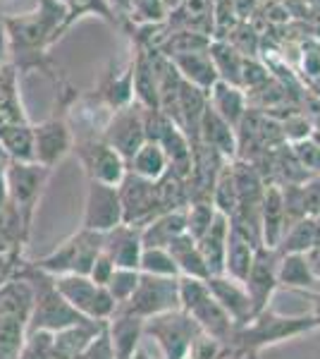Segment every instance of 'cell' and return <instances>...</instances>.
<instances>
[{"label": "cell", "mask_w": 320, "mask_h": 359, "mask_svg": "<svg viewBox=\"0 0 320 359\" xmlns=\"http://www.w3.org/2000/svg\"><path fill=\"white\" fill-rule=\"evenodd\" d=\"M103 252L113 259L115 269H134L139 271L141 262V230L134 225H118L115 230L103 235Z\"/></svg>", "instance_id": "17"}, {"label": "cell", "mask_w": 320, "mask_h": 359, "mask_svg": "<svg viewBox=\"0 0 320 359\" xmlns=\"http://www.w3.org/2000/svg\"><path fill=\"white\" fill-rule=\"evenodd\" d=\"M10 206V194H8V177H5V165H0V211Z\"/></svg>", "instance_id": "50"}, {"label": "cell", "mask_w": 320, "mask_h": 359, "mask_svg": "<svg viewBox=\"0 0 320 359\" xmlns=\"http://www.w3.org/2000/svg\"><path fill=\"white\" fill-rule=\"evenodd\" d=\"M194 142V139H191ZM196 142L206 144L215 149L223 158L235 161L237 158V130L227 120L220 118L211 106L203 111L199 120V132H196Z\"/></svg>", "instance_id": "20"}, {"label": "cell", "mask_w": 320, "mask_h": 359, "mask_svg": "<svg viewBox=\"0 0 320 359\" xmlns=\"http://www.w3.org/2000/svg\"><path fill=\"white\" fill-rule=\"evenodd\" d=\"M132 359H167V357L162 355V350L155 345V340H151L148 335H144V331H141V340H139Z\"/></svg>", "instance_id": "47"}, {"label": "cell", "mask_w": 320, "mask_h": 359, "mask_svg": "<svg viewBox=\"0 0 320 359\" xmlns=\"http://www.w3.org/2000/svg\"><path fill=\"white\" fill-rule=\"evenodd\" d=\"M27 111L22 106L20 96V79H17V67L13 62L0 65V132L10 130L17 125H27Z\"/></svg>", "instance_id": "21"}, {"label": "cell", "mask_w": 320, "mask_h": 359, "mask_svg": "<svg viewBox=\"0 0 320 359\" xmlns=\"http://www.w3.org/2000/svg\"><path fill=\"white\" fill-rule=\"evenodd\" d=\"M57 292L72 304V309H77L84 318L91 321H101L108 323L110 318L118 314V304L110 297V292L103 285L91 280L89 276H77V273H67V276H57L53 278Z\"/></svg>", "instance_id": "7"}, {"label": "cell", "mask_w": 320, "mask_h": 359, "mask_svg": "<svg viewBox=\"0 0 320 359\" xmlns=\"http://www.w3.org/2000/svg\"><path fill=\"white\" fill-rule=\"evenodd\" d=\"M74 151V130L65 118H48L34 125V161L39 165L53 168Z\"/></svg>", "instance_id": "14"}, {"label": "cell", "mask_w": 320, "mask_h": 359, "mask_svg": "<svg viewBox=\"0 0 320 359\" xmlns=\"http://www.w3.org/2000/svg\"><path fill=\"white\" fill-rule=\"evenodd\" d=\"M170 170V163H167V156L162 151L160 144L155 142H146L137 154L127 161V172L144 180H151V182H158V180Z\"/></svg>", "instance_id": "29"}, {"label": "cell", "mask_w": 320, "mask_h": 359, "mask_svg": "<svg viewBox=\"0 0 320 359\" xmlns=\"http://www.w3.org/2000/svg\"><path fill=\"white\" fill-rule=\"evenodd\" d=\"M316 292L318 290H296V287L277 285V290L272 292L265 309L277 316H287V318H308V316H313Z\"/></svg>", "instance_id": "27"}, {"label": "cell", "mask_w": 320, "mask_h": 359, "mask_svg": "<svg viewBox=\"0 0 320 359\" xmlns=\"http://www.w3.org/2000/svg\"><path fill=\"white\" fill-rule=\"evenodd\" d=\"M103 142L118 151L122 158L130 161L139 149L146 144V123H144V108L137 101L127 108H120L110 115L106 130L101 135Z\"/></svg>", "instance_id": "12"}, {"label": "cell", "mask_w": 320, "mask_h": 359, "mask_svg": "<svg viewBox=\"0 0 320 359\" xmlns=\"http://www.w3.org/2000/svg\"><path fill=\"white\" fill-rule=\"evenodd\" d=\"M227 235H230V218L218 213L213 225L208 228V233L196 240V245L201 249V257L206 262L211 276H223L225 273V252H227Z\"/></svg>", "instance_id": "26"}, {"label": "cell", "mask_w": 320, "mask_h": 359, "mask_svg": "<svg viewBox=\"0 0 320 359\" xmlns=\"http://www.w3.org/2000/svg\"><path fill=\"white\" fill-rule=\"evenodd\" d=\"M313 321L320 328V290L316 292V306H313Z\"/></svg>", "instance_id": "51"}, {"label": "cell", "mask_w": 320, "mask_h": 359, "mask_svg": "<svg viewBox=\"0 0 320 359\" xmlns=\"http://www.w3.org/2000/svg\"><path fill=\"white\" fill-rule=\"evenodd\" d=\"M39 8L29 15L5 17L10 34V48L22 55H39L60 36L69 25L67 5L62 0H36Z\"/></svg>", "instance_id": "1"}, {"label": "cell", "mask_w": 320, "mask_h": 359, "mask_svg": "<svg viewBox=\"0 0 320 359\" xmlns=\"http://www.w3.org/2000/svg\"><path fill=\"white\" fill-rule=\"evenodd\" d=\"M0 151L8 156V161H34V125L27 123L0 132Z\"/></svg>", "instance_id": "34"}, {"label": "cell", "mask_w": 320, "mask_h": 359, "mask_svg": "<svg viewBox=\"0 0 320 359\" xmlns=\"http://www.w3.org/2000/svg\"><path fill=\"white\" fill-rule=\"evenodd\" d=\"M27 278L34 285V309H32V318H29V333L32 331L57 333V331H65L69 326H77V323L91 321V318L81 316L77 309H72V304L57 292L53 278L41 273L36 266H34V276Z\"/></svg>", "instance_id": "4"}, {"label": "cell", "mask_w": 320, "mask_h": 359, "mask_svg": "<svg viewBox=\"0 0 320 359\" xmlns=\"http://www.w3.org/2000/svg\"><path fill=\"white\" fill-rule=\"evenodd\" d=\"M258 242L239 228L230 223V235H227V252H225V276L235 278V280L244 283L253 266L256 252H258Z\"/></svg>", "instance_id": "22"}, {"label": "cell", "mask_w": 320, "mask_h": 359, "mask_svg": "<svg viewBox=\"0 0 320 359\" xmlns=\"http://www.w3.org/2000/svg\"><path fill=\"white\" fill-rule=\"evenodd\" d=\"M287 230V213H284V196L280 184H267L260 204V245L265 249H277Z\"/></svg>", "instance_id": "18"}, {"label": "cell", "mask_w": 320, "mask_h": 359, "mask_svg": "<svg viewBox=\"0 0 320 359\" xmlns=\"http://www.w3.org/2000/svg\"><path fill=\"white\" fill-rule=\"evenodd\" d=\"M208 106L237 130V125L242 123V118L249 111V98L242 86L215 82L213 89L208 91Z\"/></svg>", "instance_id": "24"}, {"label": "cell", "mask_w": 320, "mask_h": 359, "mask_svg": "<svg viewBox=\"0 0 320 359\" xmlns=\"http://www.w3.org/2000/svg\"><path fill=\"white\" fill-rule=\"evenodd\" d=\"M77 359H115L113 343H110V335H108V326L103 328V333L98 335L94 343L86 347Z\"/></svg>", "instance_id": "44"}, {"label": "cell", "mask_w": 320, "mask_h": 359, "mask_svg": "<svg viewBox=\"0 0 320 359\" xmlns=\"http://www.w3.org/2000/svg\"><path fill=\"white\" fill-rule=\"evenodd\" d=\"M320 242V228L313 216H306L296 221L284 230L280 247L275 249L277 254H306L311 247Z\"/></svg>", "instance_id": "33"}, {"label": "cell", "mask_w": 320, "mask_h": 359, "mask_svg": "<svg viewBox=\"0 0 320 359\" xmlns=\"http://www.w3.org/2000/svg\"><path fill=\"white\" fill-rule=\"evenodd\" d=\"M115 3H120L122 8H130V5H132V0H115Z\"/></svg>", "instance_id": "53"}, {"label": "cell", "mask_w": 320, "mask_h": 359, "mask_svg": "<svg viewBox=\"0 0 320 359\" xmlns=\"http://www.w3.org/2000/svg\"><path fill=\"white\" fill-rule=\"evenodd\" d=\"M139 280H141V271H134V269H115V273L110 276L106 290L110 292V297L115 299L118 309L127 299L132 297L134 290H137Z\"/></svg>", "instance_id": "37"}, {"label": "cell", "mask_w": 320, "mask_h": 359, "mask_svg": "<svg viewBox=\"0 0 320 359\" xmlns=\"http://www.w3.org/2000/svg\"><path fill=\"white\" fill-rule=\"evenodd\" d=\"M270 79H272V69L267 67V62H260L258 57H244L239 86L246 94L258 89V86H263L265 82H270Z\"/></svg>", "instance_id": "39"}, {"label": "cell", "mask_w": 320, "mask_h": 359, "mask_svg": "<svg viewBox=\"0 0 320 359\" xmlns=\"http://www.w3.org/2000/svg\"><path fill=\"white\" fill-rule=\"evenodd\" d=\"M17 278V254L10 249H0V287Z\"/></svg>", "instance_id": "46"}, {"label": "cell", "mask_w": 320, "mask_h": 359, "mask_svg": "<svg viewBox=\"0 0 320 359\" xmlns=\"http://www.w3.org/2000/svg\"><path fill=\"white\" fill-rule=\"evenodd\" d=\"M277 283L284 287H296V290H320V283L313 278L304 254H280Z\"/></svg>", "instance_id": "31"}, {"label": "cell", "mask_w": 320, "mask_h": 359, "mask_svg": "<svg viewBox=\"0 0 320 359\" xmlns=\"http://www.w3.org/2000/svg\"><path fill=\"white\" fill-rule=\"evenodd\" d=\"M50 170L39 165L36 161L20 163V161H8L5 165V177H8V194L10 206L20 213V221L25 230L32 223V213L39 204V196L43 192V184L48 182Z\"/></svg>", "instance_id": "9"}, {"label": "cell", "mask_w": 320, "mask_h": 359, "mask_svg": "<svg viewBox=\"0 0 320 359\" xmlns=\"http://www.w3.org/2000/svg\"><path fill=\"white\" fill-rule=\"evenodd\" d=\"M294 158L299 161V165L304 168L308 175H320V147L311 139H304V142L289 144Z\"/></svg>", "instance_id": "41"}, {"label": "cell", "mask_w": 320, "mask_h": 359, "mask_svg": "<svg viewBox=\"0 0 320 359\" xmlns=\"http://www.w3.org/2000/svg\"><path fill=\"white\" fill-rule=\"evenodd\" d=\"M316 321L313 316L308 318H287V316H277L272 311H260L258 316H253L249 323L235 328L232 335V355H249L256 357L263 347L282 343L287 338H296L301 333L313 331Z\"/></svg>", "instance_id": "3"}, {"label": "cell", "mask_w": 320, "mask_h": 359, "mask_svg": "<svg viewBox=\"0 0 320 359\" xmlns=\"http://www.w3.org/2000/svg\"><path fill=\"white\" fill-rule=\"evenodd\" d=\"M118 192L122 201V221H125V225H134V228L141 230L153 218L165 213L158 182H151V180L127 172L125 180L118 184Z\"/></svg>", "instance_id": "10"}, {"label": "cell", "mask_w": 320, "mask_h": 359, "mask_svg": "<svg viewBox=\"0 0 320 359\" xmlns=\"http://www.w3.org/2000/svg\"><path fill=\"white\" fill-rule=\"evenodd\" d=\"M174 69L179 72V77L184 82L199 86L208 94L213 89L215 82H220L218 72H215V65L208 55V50H199V53H182V55H172L170 57Z\"/></svg>", "instance_id": "25"}, {"label": "cell", "mask_w": 320, "mask_h": 359, "mask_svg": "<svg viewBox=\"0 0 320 359\" xmlns=\"http://www.w3.org/2000/svg\"><path fill=\"white\" fill-rule=\"evenodd\" d=\"M167 252L172 254L179 276L201 278V280H208V278H211V271H208L206 262H203L201 249H199V245H196L194 237H189V235L177 237V240L167 247Z\"/></svg>", "instance_id": "30"}, {"label": "cell", "mask_w": 320, "mask_h": 359, "mask_svg": "<svg viewBox=\"0 0 320 359\" xmlns=\"http://www.w3.org/2000/svg\"><path fill=\"white\" fill-rule=\"evenodd\" d=\"M208 290H211L213 299L227 311V316L235 321V326L239 328L244 323H249L253 318V306L251 297H249L244 283L235 280L230 276H211L208 278Z\"/></svg>", "instance_id": "16"}, {"label": "cell", "mask_w": 320, "mask_h": 359, "mask_svg": "<svg viewBox=\"0 0 320 359\" xmlns=\"http://www.w3.org/2000/svg\"><path fill=\"white\" fill-rule=\"evenodd\" d=\"M122 201L118 187L101 184L89 180L84 199V216H81V228L91 230V233L106 235L122 225Z\"/></svg>", "instance_id": "13"}, {"label": "cell", "mask_w": 320, "mask_h": 359, "mask_svg": "<svg viewBox=\"0 0 320 359\" xmlns=\"http://www.w3.org/2000/svg\"><path fill=\"white\" fill-rule=\"evenodd\" d=\"M34 309V285L27 276H17L0 287V359H20L29 335Z\"/></svg>", "instance_id": "2"}, {"label": "cell", "mask_w": 320, "mask_h": 359, "mask_svg": "<svg viewBox=\"0 0 320 359\" xmlns=\"http://www.w3.org/2000/svg\"><path fill=\"white\" fill-rule=\"evenodd\" d=\"M144 321L127 314H115L108 321V335L113 343L115 359H132L134 350H137L139 340H141Z\"/></svg>", "instance_id": "28"}, {"label": "cell", "mask_w": 320, "mask_h": 359, "mask_svg": "<svg viewBox=\"0 0 320 359\" xmlns=\"http://www.w3.org/2000/svg\"><path fill=\"white\" fill-rule=\"evenodd\" d=\"M174 309H179V278H160V276L141 273L137 290L120 306L118 314H127L146 321L151 316H158Z\"/></svg>", "instance_id": "8"}, {"label": "cell", "mask_w": 320, "mask_h": 359, "mask_svg": "<svg viewBox=\"0 0 320 359\" xmlns=\"http://www.w3.org/2000/svg\"><path fill=\"white\" fill-rule=\"evenodd\" d=\"M101 252H103V235L81 228L79 233L67 237L62 245H57L48 257H43L34 266H36L41 273L50 278L67 276V273L89 276L91 266L96 264Z\"/></svg>", "instance_id": "5"}, {"label": "cell", "mask_w": 320, "mask_h": 359, "mask_svg": "<svg viewBox=\"0 0 320 359\" xmlns=\"http://www.w3.org/2000/svg\"><path fill=\"white\" fill-rule=\"evenodd\" d=\"M308 5H311V10H316V13H320V0H306Z\"/></svg>", "instance_id": "52"}, {"label": "cell", "mask_w": 320, "mask_h": 359, "mask_svg": "<svg viewBox=\"0 0 320 359\" xmlns=\"http://www.w3.org/2000/svg\"><path fill=\"white\" fill-rule=\"evenodd\" d=\"M203 331L199 323L182 309L165 311V314L151 316L144 321V335L155 340V345L160 347L167 359H184L189 347L194 345V340Z\"/></svg>", "instance_id": "6"}, {"label": "cell", "mask_w": 320, "mask_h": 359, "mask_svg": "<svg viewBox=\"0 0 320 359\" xmlns=\"http://www.w3.org/2000/svg\"><path fill=\"white\" fill-rule=\"evenodd\" d=\"M208 55H211L220 82L239 86L244 55L235 48V46H232L230 41H225V39H213L211 48H208Z\"/></svg>", "instance_id": "32"}, {"label": "cell", "mask_w": 320, "mask_h": 359, "mask_svg": "<svg viewBox=\"0 0 320 359\" xmlns=\"http://www.w3.org/2000/svg\"><path fill=\"white\" fill-rule=\"evenodd\" d=\"M277 262H280V254H277L275 249L258 247L251 271H249L246 280H244V287H246L249 297H251L253 316L265 311L272 292L280 285V283H277Z\"/></svg>", "instance_id": "15"}, {"label": "cell", "mask_w": 320, "mask_h": 359, "mask_svg": "<svg viewBox=\"0 0 320 359\" xmlns=\"http://www.w3.org/2000/svg\"><path fill=\"white\" fill-rule=\"evenodd\" d=\"M10 34H8V22L5 15H0V65H8L10 62Z\"/></svg>", "instance_id": "48"}, {"label": "cell", "mask_w": 320, "mask_h": 359, "mask_svg": "<svg viewBox=\"0 0 320 359\" xmlns=\"http://www.w3.org/2000/svg\"><path fill=\"white\" fill-rule=\"evenodd\" d=\"M182 235H187V208L184 211H165L141 228V245L167 249Z\"/></svg>", "instance_id": "23"}, {"label": "cell", "mask_w": 320, "mask_h": 359, "mask_svg": "<svg viewBox=\"0 0 320 359\" xmlns=\"http://www.w3.org/2000/svg\"><path fill=\"white\" fill-rule=\"evenodd\" d=\"M67 5V13H69V22L74 17H79L81 13H98L103 15L106 20H113V10H110L108 0H62Z\"/></svg>", "instance_id": "42"}, {"label": "cell", "mask_w": 320, "mask_h": 359, "mask_svg": "<svg viewBox=\"0 0 320 359\" xmlns=\"http://www.w3.org/2000/svg\"><path fill=\"white\" fill-rule=\"evenodd\" d=\"M215 216H218V211H215L211 201H191L187 206V235L194 237V240H201L213 225Z\"/></svg>", "instance_id": "38"}, {"label": "cell", "mask_w": 320, "mask_h": 359, "mask_svg": "<svg viewBox=\"0 0 320 359\" xmlns=\"http://www.w3.org/2000/svg\"><path fill=\"white\" fill-rule=\"evenodd\" d=\"M139 271L146 276H160V278H179L177 264H174L172 254L160 247H144Z\"/></svg>", "instance_id": "36"}, {"label": "cell", "mask_w": 320, "mask_h": 359, "mask_svg": "<svg viewBox=\"0 0 320 359\" xmlns=\"http://www.w3.org/2000/svg\"><path fill=\"white\" fill-rule=\"evenodd\" d=\"M313 218H316V221H318V228H320V213H318V216H313Z\"/></svg>", "instance_id": "54"}, {"label": "cell", "mask_w": 320, "mask_h": 359, "mask_svg": "<svg viewBox=\"0 0 320 359\" xmlns=\"http://www.w3.org/2000/svg\"><path fill=\"white\" fill-rule=\"evenodd\" d=\"M299 196H301V204H304L306 216H318L320 213V175H311L306 182H301Z\"/></svg>", "instance_id": "43"}, {"label": "cell", "mask_w": 320, "mask_h": 359, "mask_svg": "<svg viewBox=\"0 0 320 359\" xmlns=\"http://www.w3.org/2000/svg\"><path fill=\"white\" fill-rule=\"evenodd\" d=\"M187 314L199 323V328L203 333L220 340V343L230 347V352H232V335H235L237 326H235V321L227 316V311L223 306L213 299L211 290H208L206 297H201L194 306H189Z\"/></svg>", "instance_id": "19"}, {"label": "cell", "mask_w": 320, "mask_h": 359, "mask_svg": "<svg viewBox=\"0 0 320 359\" xmlns=\"http://www.w3.org/2000/svg\"><path fill=\"white\" fill-rule=\"evenodd\" d=\"M304 257H306V264H308V269H311L313 278H316V280L320 283V242H318L316 247L308 249Z\"/></svg>", "instance_id": "49"}, {"label": "cell", "mask_w": 320, "mask_h": 359, "mask_svg": "<svg viewBox=\"0 0 320 359\" xmlns=\"http://www.w3.org/2000/svg\"><path fill=\"white\" fill-rule=\"evenodd\" d=\"M74 149H77L79 161L84 165L89 180L101 184H110V187H118L122 180H125L127 161L108 142H103L101 137H86L81 142H74Z\"/></svg>", "instance_id": "11"}, {"label": "cell", "mask_w": 320, "mask_h": 359, "mask_svg": "<svg viewBox=\"0 0 320 359\" xmlns=\"http://www.w3.org/2000/svg\"><path fill=\"white\" fill-rule=\"evenodd\" d=\"M211 204L215 211L223 213V216L232 218L237 213V204H239V194H237V180H235V168L232 161H227L220 170L218 180H215V187L211 194Z\"/></svg>", "instance_id": "35"}, {"label": "cell", "mask_w": 320, "mask_h": 359, "mask_svg": "<svg viewBox=\"0 0 320 359\" xmlns=\"http://www.w3.org/2000/svg\"><path fill=\"white\" fill-rule=\"evenodd\" d=\"M230 347L223 345L220 340L211 338V335L201 333L199 338L194 340V345L189 347V352L184 355V359H225L230 357Z\"/></svg>", "instance_id": "40"}, {"label": "cell", "mask_w": 320, "mask_h": 359, "mask_svg": "<svg viewBox=\"0 0 320 359\" xmlns=\"http://www.w3.org/2000/svg\"><path fill=\"white\" fill-rule=\"evenodd\" d=\"M113 273H115L113 259H110L106 252H101V254H98V259H96V264L91 266L89 278H91L94 283H98V285L106 287V285H108V280H110V276H113Z\"/></svg>", "instance_id": "45"}]
</instances>
